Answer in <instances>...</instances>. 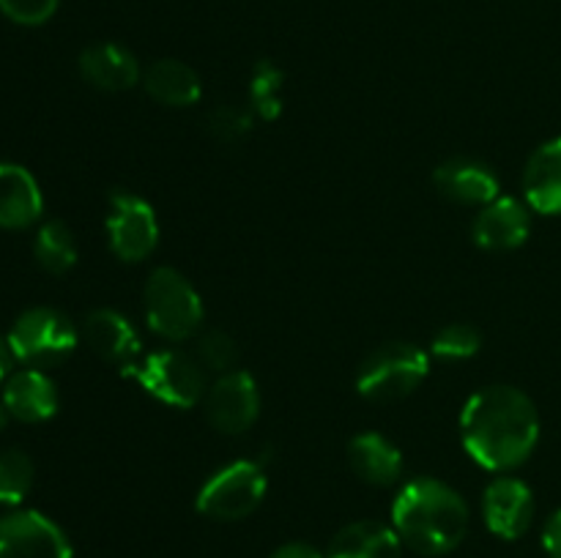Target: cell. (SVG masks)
<instances>
[{
	"instance_id": "obj_1",
	"label": "cell",
	"mask_w": 561,
	"mask_h": 558,
	"mask_svg": "<svg viewBox=\"0 0 561 558\" xmlns=\"http://www.w3.org/2000/svg\"><path fill=\"white\" fill-rule=\"evenodd\" d=\"M463 449L493 474L518 468L540 441V414L529 394L515 386H488L471 394L460 414Z\"/></svg>"
},
{
	"instance_id": "obj_2",
	"label": "cell",
	"mask_w": 561,
	"mask_h": 558,
	"mask_svg": "<svg viewBox=\"0 0 561 558\" xmlns=\"http://www.w3.org/2000/svg\"><path fill=\"white\" fill-rule=\"evenodd\" d=\"M392 528L411 550L422 556H444L463 542L469 531V507L447 481L420 476L394 498Z\"/></svg>"
},
{
	"instance_id": "obj_3",
	"label": "cell",
	"mask_w": 561,
	"mask_h": 558,
	"mask_svg": "<svg viewBox=\"0 0 561 558\" xmlns=\"http://www.w3.org/2000/svg\"><path fill=\"white\" fill-rule=\"evenodd\" d=\"M142 301H146V321L151 332L170 342H184L195 337L197 328L203 326L206 310H203L201 293L175 268H153L142 290Z\"/></svg>"
},
{
	"instance_id": "obj_4",
	"label": "cell",
	"mask_w": 561,
	"mask_h": 558,
	"mask_svg": "<svg viewBox=\"0 0 561 558\" xmlns=\"http://www.w3.org/2000/svg\"><path fill=\"white\" fill-rule=\"evenodd\" d=\"M431 372V356L411 342L373 350L356 372V392L370 403H398L414 394Z\"/></svg>"
},
{
	"instance_id": "obj_5",
	"label": "cell",
	"mask_w": 561,
	"mask_h": 558,
	"mask_svg": "<svg viewBox=\"0 0 561 558\" xmlns=\"http://www.w3.org/2000/svg\"><path fill=\"white\" fill-rule=\"evenodd\" d=\"M121 375L135 381L142 392L151 394L162 405H170V408H192L208 392L201 361L173 348L140 356L135 364L124 367Z\"/></svg>"
},
{
	"instance_id": "obj_6",
	"label": "cell",
	"mask_w": 561,
	"mask_h": 558,
	"mask_svg": "<svg viewBox=\"0 0 561 558\" xmlns=\"http://www.w3.org/2000/svg\"><path fill=\"white\" fill-rule=\"evenodd\" d=\"M9 348L16 361L27 367H53L69 359L77 348V328L64 312L53 306H33L14 321L11 332L5 334Z\"/></svg>"
},
{
	"instance_id": "obj_7",
	"label": "cell",
	"mask_w": 561,
	"mask_h": 558,
	"mask_svg": "<svg viewBox=\"0 0 561 558\" xmlns=\"http://www.w3.org/2000/svg\"><path fill=\"white\" fill-rule=\"evenodd\" d=\"M266 490L268 481L263 465L252 460H236L208 476L197 492L195 507L203 518L230 523L255 512L266 498Z\"/></svg>"
},
{
	"instance_id": "obj_8",
	"label": "cell",
	"mask_w": 561,
	"mask_h": 558,
	"mask_svg": "<svg viewBox=\"0 0 561 558\" xmlns=\"http://www.w3.org/2000/svg\"><path fill=\"white\" fill-rule=\"evenodd\" d=\"M107 239L118 260H146L159 244V222L151 202L135 191H113L107 211Z\"/></svg>"
},
{
	"instance_id": "obj_9",
	"label": "cell",
	"mask_w": 561,
	"mask_h": 558,
	"mask_svg": "<svg viewBox=\"0 0 561 558\" xmlns=\"http://www.w3.org/2000/svg\"><path fill=\"white\" fill-rule=\"evenodd\" d=\"M0 558H75L69 536L33 509L0 518Z\"/></svg>"
},
{
	"instance_id": "obj_10",
	"label": "cell",
	"mask_w": 561,
	"mask_h": 558,
	"mask_svg": "<svg viewBox=\"0 0 561 558\" xmlns=\"http://www.w3.org/2000/svg\"><path fill=\"white\" fill-rule=\"evenodd\" d=\"M206 416L225 435H241L261 414V392L250 372L230 370L219 375L206 392Z\"/></svg>"
},
{
	"instance_id": "obj_11",
	"label": "cell",
	"mask_w": 561,
	"mask_h": 558,
	"mask_svg": "<svg viewBox=\"0 0 561 558\" xmlns=\"http://www.w3.org/2000/svg\"><path fill=\"white\" fill-rule=\"evenodd\" d=\"M535 509V492L524 479H515V476H496L482 496V518H485L488 531L499 539H520L531 528Z\"/></svg>"
},
{
	"instance_id": "obj_12",
	"label": "cell",
	"mask_w": 561,
	"mask_h": 558,
	"mask_svg": "<svg viewBox=\"0 0 561 558\" xmlns=\"http://www.w3.org/2000/svg\"><path fill=\"white\" fill-rule=\"evenodd\" d=\"M531 208L515 197H502L482 206L471 224V239L480 249L510 252L526 244L531 233Z\"/></svg>"
},
{
	"instance_id": "obj_13",
	"label": "cell",
	"mask_w": 561,
	"mask_h": 558,
	"mask_svg": "<svg viewBox=\"0 0 561 558\" xmlns=\"http://www.w3.org/2000/svg\"><path fill=\"white\" fill-rule=\"evenodd\" d=\"M433 184L447 200L460 206H488L499 197V178L491 164L480 159H447L433 173Z\"/></svg>"
},
{
	"instance_id": "obj_14",
	"label": "cell",
	"mask_w": 561,
	"mask_h": 558,
	"mask_svg": "<svg viewBox=\"0 0 561 558\" xmlns=\"http://www.w3.org/2000/svg\"><path fill=\"white\" fill-rule=\"evenodd\" d=\"M3 405L11 419L38 425L58 414V386L53 377L44 375L36 367H25L20 372H11L3 383Z\"/></svg>"
},
{
	"instance_id": "obj_15",
	"label": "cell",
	"mask_w": 561,
	"mask_h": 558,
	"mask_svg": "<svg viewBox=\"0 0 561 558\" xmlns=\"http://www.w3.org/2000/svg\"><path fill=\"white\" fill-rule=\"evenodd\" d=\"M85 342L99 359L115 364L118 370L135 364L142 356L140 334L115 310H93L85 317Z\"/></svg>"
},
{
	"instance_id": "obj_16",
	"label": "cell",
	"mask_w": 561,
	"mask_h": 558,
	"mask_svg": "<svg viewBox=\"0 0 561 558\" xmlns=\"http://www.w3.org/2000/svg\"><path fill=\"white\" fill-rule=\"evenodd\" d=\"M44 197L31 170L14 162H0V228L25 230L38 222Z\"/></svg>"
},
{
	"instance_id": "obj_17",
	"label": "cell",
	"mask_w": 561,
	"mask_h": 558,
	"mask_svg": "<svg viewBox=\"0 0 561 558\" xmlns=\"http://www.w3.org/2000/svg\"><path fill=\"white\" fill-rule=\"evenodd\" d=\"M348 465L362 481L389 487L403 476V452L383 432H359L348 443Z\"/></svg>"
},
{
	"instance_id": "obj_18",
	"label": "cell",
	"mask_w": 561,
	"mask_h": 558,
	"mask_svg": "<svg viewBox=\"0 0 561 558\" xmlns=\"http://www.w3.org/2000/svg\"><path fill=\"white\" fill-rule=\"evenodd\" d=\"M526 206L546 217L561 213V137L542 142L524 170Z\"/></svg>"
},
{
	"instance_id": "obj_19",
	"label": "cell",
	"mask_w": 561,
	"mask_h": 558,
	"mask_svg": "<svg viewBox=\"0 0 561 558\" xmlns=\"http://www.w3.org/2000/svg\"><path fill=\"white\" fill-rule=\"evenodd\" d=\"M80 74L99 91L121 93L140 82V63L121 44L102 42L93 44L80 55Z\"/></svg>"
},
{
	"instance_id": "obj_20",
	"label": "cell",
	"mask_w": 561,
	"mask_h": 558,
	"mask_svg": "<svg viewBox=\"0 0 561 558\" xmlns=\"http://www.w3.org/2000/svg\"><path fill=\"white\" fill-rule=\"evenodd\" d=\"M403 542L398 531L378 520H356L337 531L327 558H400Z\"/></svg>"
},
{
	"instance_id": "obj_21",
	"label": "cell",
	"mask_w": 561,
	"mask_h": 558,
	"mask_svg": "<svg viewBox=\"0 0 561 558\" xmlns=\"http://www.w3.org/2000/svg\"><path fill=\"white\" fill-rule=\"evenodd\" d=\"M142 88L153 102L168 104V107H190L203 93L197 71L175 58H162L148 66V71L142 74Z\"/></svg>"
},
{
	"instance_id": "obj_22",
	"label": "cell",
	"mask_w": 561,
	"mask_h": 558,
	"mask_svg": "<svg viewBox=\"0 0 561 558\" xmlns=\"http://www.w3.org/2000/svg\"><path fill=\"white\" fill-rule=\"evenodd\" d=\"M33 257L47 274L60 277V274L71 271L77 263V241L69 224L58 222V219L44 222L33 239Z\"/></svg>"
},
{
	"instance_id": "obj_23",
	"label": "cell",
	"mask_w": 561,
	"mask_h": 558,
	"mask_svg": "<svg viewBox=\"0 0 561 558\" xmlns=\"http://www.w3.org/2000/svg\"><path fill=\"white\" fill-rule=\"evenodd\" d=\"M283 69L274 60H257L250 77L252 113L261 120H277L283 113Z\"/></svg>"
},
{
	"instance_id": "obj_24",
	"label": "cell",
	"mask_w": 561,
	"mask_h": 558,
	"mask_svg": "<svg viewBox=\"0 0 561 558\" xmlns=\"http://www.w3.org/2000/svg\"><path fill=\"white\" fill-rule=\"evenodd\" d=\"M33 460L20 449H5L0 452V503L16 507L25 501L33 487Z\"/></svg>"
},
{
	"instance_id": "obj_25",
	"label": "cell",
	"mask_w": 561,
	"mask_h": 558,
	"mask_svg": "<svg viewBox=\"0 0 561 558\" xmlns=\"http://www.w3.org/2000/svg\"><path fill=\"white\" fill-rule=\"evenodd\" d=\"M480 348H482V334L480 328H474L471 323H453V326L442 328L431 342L433 356L447 361L471 359L474 353H480Z\"/></svg>"
},
{
	"instance_id": "obj_26",
	"label": "cell",
	"mask_w": 561,
	"mask_h": 558,
	"mask_svg": "<svg viewBox=\"0 0 561 558\" xmlns=\"http://www.w3.org/2000/svg\"><path fill=\"white\" fill-rule=\"evenodd\" d=\"M197 361H201V367L219 372V375L236 370V361H239L236 339L228 332L211 328V332L197 339Z\"/></svg>"
},
{
	"instance_id": "obj_27",
	"label": "cell",
	"mask_w": 561,
	"mask_h": 558,
	"mask_svg": "<svg viewBox=\"0 0 561 558\" xmlns=\"http://www.w3.org/2000/svg\"><path fill=\"white\" fill-rule=\"evenodd\" d=\"M214 137L222 142H239L252 131V115L241 107H219L208 118Z\"/></svg>"
},
{
	"instance_id": "obj_28",
	"label": "cell",
	"mask_w": 561,
	"mask_h": 558,
	"mask_svg": "<svg viewBox=\"0 0 561 558\" xmlns=\"http://www.w3.org/2000/svg\"><path fill=\"white\" fill-rule=\"evenodd\" d=\"M0 11L16 25H44L58 11V0H0Z\"/></svg>"
},
{
	"instance_id": "obj_29",
	"label": "cell",
	"mask_w": 561,
	"mask_h": 558,
	"mask_svg": "<svg viewBox=\"0 0 561 558\" xmlns=\"http://www.w3.org/2000/svg\"><path fill=\"white\" fill-rule=\"evenodd\" d=\"M542 547H546L548 558H561V509L548 518L546 531H542Z\"/></svg>"
},
{
	"instance_id": "obj_30",
	"label": "cell",
	"mask_w": 561,
	"mask_h": 558,
	"mask_svg": "<svg viewBox=\"0 0 561 558\" xmlns=\"http://www.w3.org/2000/svg\"><path fill=\"white\" fill-rule=\"evenodd\" d=\"M272 558H327L316 545L310 542H288V545H279L272 553Z\"/></svg>"
},
{
	"instance_id": "obj_31",
	"label": "cell",
	"mask_w": 561,
	"mask_h": 558,
	"mask_svg": "<svg viewBox=\"0 0 561 558\" xmlns=\"http://www.w3.org/2000/svg\"><path fill=\"white\" fill-rule=\"evenodd\" d=\"M11 364H14V353H11V348H9V339L0 334V386H3L5 377H9Z\"/></svg>"
},
{
	"instance_id": "obj_32",
	"label": "cell",
	"mask_w": 561,
	"mask_h": 558,
	"mask_svg": "<svg viewBox=\"0 0 561 558\" xmlns=\"http://www.w3.org/2000/svg\"><path fill=\"white\" fill-rule=\"evenodd\" d=\"M5 421H9V410H5L3 399H0V427H3V425H5Z\"/></svg>"
}]
</instances>
